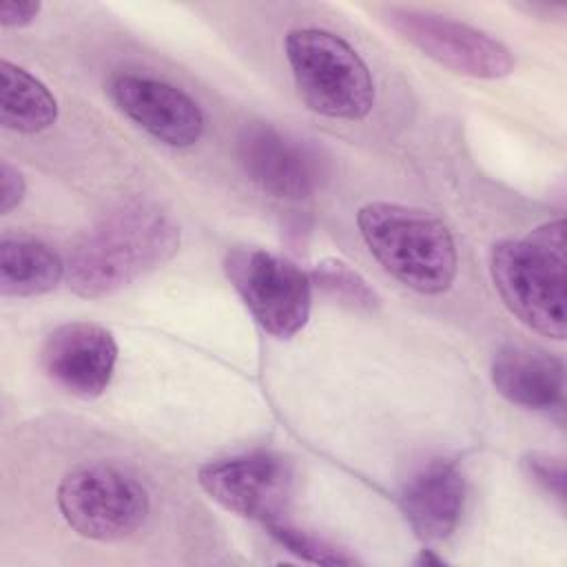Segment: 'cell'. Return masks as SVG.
Returning <instances> with one entry per match:
<instances>
[{"mask_svg": "<svg viewBox=\"0 0 567 567\" xmlns=\"http://www.w3.org/2000/svg\"><path fill=\"white\" fill-rule=\"evenodd\" d=\"M58 120L53 93L22 66L0 60V122L4 128L33 135Z\"/></svg>", "mask_w": 567, "mask_h": 567, "instance_id": "obj_15", "label": "cell"}, {"mask_svg": "<svg viewBox=\"0 0 567 567\" xmlns=\"http://www.w3.org/2000/svg\"><path fill=\"white\" fill-rule=\"evenodd\" d=\"M117 343L111 330L91 321H69L51 330L40 348L44 374L80 399L100 396L115 372Z\"/></svg>", "mask_w": 567, "mask_h": 567, "instance_id": "obj_11", "label": "cell"}, {"mask_svg": "<svg viewBox=\"0 0 567 567\" xmlns=\"http://www.w3.org/2000/svg\"><path fill=\"white\" fill-rule=\"evenodd\" d=\"M525 463L536 483H540L547 492L556 494V498H565V467L560 458H554L549 454H532Z\"/></svg>", "mask_w": 567, "mask_h": 567, "instance_id": "obj_18", "label": "cell"}, {"mask_svg": "<svg viewBox=\"0 0 567 567\" xmlns=\"http://www.w3.org/2000/svg\"><path fill=\"white\" fill-rule=\"evenodd\" d=\"M286 58L306 106L334 120H363L374 104V82L361 55L326 29H295Z\"/></svg>", "mask_w": 567, "mask_h": 567, "instance_id": "obj_4", "label": "cell"}, {"mask_svg": "<svg viewBox=\"0 0 567 567\" xmlns=\"http://www.w3.org/2000/svg\"><path fill=\"white\" fill-rule=\"evenodd\" d=\"M197 483L224 509L264 525L286 520L295 494L292 465L275 452L210 461L199 467Z\"/></svg>", "mask_w": 567, "mask_h": 567, "instance_id": "obj_8", "label": "cell"}, {"mask_svg": "<svg viewBox=\"0 0 567 567\" xmlns=\"http://www.w3.org/2000/svg\"><path fill=\"white\" fill-rule=\"evenodd\" d=\"M66 264L47 244L33 237H2L0 241V292L2 297H38L51 292Z\"/></svg>", "mask_w": 567, "mask_h": 567, "instance_id": "obj_14", "label": "cell"}, {"mask_svg": "<svg viewBox=\"0 0 567 567\" xmlns=\"http://www.w3.org/2000/svg\"><path fill=\"white\" fill-rule=\"evenodd\" d=\"M565 221L554 219L520 239L498 241L492 250L489 272L505 308L529 330L565 339Z\"/></svg>", "mask_w": 567, "mask_h": 567, "instance_id": "obj_2", "label": "cell"}, {"mask_svg": "<svg viewBox=\"0 0 567 567\" xmlns=\"http://www.w3.org/2000/svg\"><path fill=\"white\" fill-rule=\"evenodd\" d=\"M113 104L151 137L166 146L186 148L204 135L199 104L179 86L140 73H117L109 82Z\"/></svg>", "mask_w": 567, "mask_h": 567, "instance_id": "obj_10", "label": "cell"}, {"mask_svg": "<svg viewBox=\"0 0 567 567\" xmlns=\"http://www.w3.org/2000/svg\"><path fill=\"white\" fill-rule=\"evenodd\" d=\"M492 383L509 403L534 412H560L565 405V365L558 357L505 346L492 361Z\"/></svg>", "mask_w": 567, "mask_h": 567, "instance_id": "obj_13", "label": "cell"}, {"mask_svg": "<svg viewBox=\"0 0 567 567\" xmlns=\"http://www.w3.org/2000/svg\"><path fill=\"white\" fill-rule=\"evenodd\" d=\"M42 4L40 2H18V0H4L0 4V24L4 29H20L31 24L38 13H40Z\"/></svg>", "mask_w": 567, "mask_h": 567, "instance_id": "obj_20", "label": "cell"}, {"mask_svg": "<svg viewBox=\"0 0 567 567\" xmlns=\"http://www.w3.org/2000/svg\"><path fill=\"white\" fill-rule=\"evenodd\" d=\"M237 155L246 175L264 193L288 202L310 197L323 175L321 159L308 144L266 122H250L241 128Z\"/></svg>", "mask_w": 567, "mask_h": 567, "instance_id": "obj_9", "label": "cell"}, {"mask_svg": "<svg viewBox=\"0 0 567 567\" xmlns=\"http://www.w3.org/2000/svg\"><path fill=\"white\" fill-rule=\"evenodd\" d=\"M383 18L403 40L454 73L498 80L514 71L512 51L465 22L405 7H388Z\"/></svg>", "mask_w": 567, "mask_h": 567, "instance_id": "obj_7", "label": "cell"}, {"mask_svg": "<svg viewBox=\"0 0 567 567\" xmlns=\"http://www.w3.org/2000/svg\"><path fill=\"white\" fill-rule=\"evenodd\" d=\"M465 505V476L454 461L434 458L401 492V509L423 543H441L456 529Z\"/></svg>", "mask_w": 567, "mask_h": 567, "instance_id": "obj_12", "label": "cell"}, {"mask_svg": "<svg viewBox=\"0 0 567 567\" xmlns=\"http://www.w3.org/2000/svg\"><path fill=\"white\" fill-rule=\"evenodd\" d=\"M416 565H443V560L436 558V556H432L430 549H423L421 556L416 558Z\"/></svg>", "mask_w": 567, "mask_h": 567, "instance_id": "obj_21", "label": "cell"}, {"mask_svg": "<svg viewBox=\"0 0 567 567\" xmlns=\"http://www.w3.org/2000/svg\"><path fill=\"white\" fill-rule=\"evenodd\" d=\"M224 270L255 321L277 339H290L310 319L312 281L286 257L237 248L228 252Z\"/></svg>", "mask_w": 567, "mask_h": 567, "instance_id": "obj_6", "label": "cell"}, {"mask_svg": "<svg viewBox=\"0 0 567 567\" xmlns=\"http://www.w3.org/2000/svg\"><path fill=\"white\" fill-rule=\"evenodd\" d=\"M27 184L22 173L11 166L7 159L0 162V213L7 215L11 213L24 197Z\"/></svg>", "mask_w": 567, "mask_h": 567, "instance_id": "obj_19", "label": "cell"}, {"mask_svg": "<svg viewBox=\"0 0 567 567\" xmlns=\"http://www.w3.org/2000/svg\"><path fill=\"white\" fill-rule=\"evenodd\" d=\"M179 248V226L151 202L104 215L66 259V284L84 299H102L166 264Z\"/></svg>", "mask_w": 567, "mask_h": 567, "instance_id": "obj_1", "label": "cell"}, {"mask_svg": "<svg viewBox=\"0 0 567 567\" xmlns=\"http://www.w3.org/2000/svg\"><path fill=\"white\" fill-rule=\"evenodd\" d=\"M310 281L317 284L328 297L337 299L348 308L374 310L379 306V297L368 286V281L341 259L328 257L317 261Z\"/></svg>", "mask_w": 567, "mask_h": 567, "instance_id": "obj_16", "label": "cell"}, {"mask_svg": "<svg viewBox=\"0 0 567 567\" xmlns=\"http://www.w3.org/2000/svg\"><path fill=\"white\" fill-rule=\"evenodd\" d=\"M270 536L290 554H295L301 560L308 563H317V565H352L354 558L346 554V549H339L337 545H332L330 540L299 529L286 520L279 523H270L266 525Z\"/></svg>", "mask_w": 567, "mask_h": 567, "instance_id": "obj_17", "label": "cell"}, {"mask_svg": "<svg viewBox=\"0 0 567 567\" xmlns=\"http://www.w3.org/2000/svg\"><path fill=\"white\" fill-rule=\"evenodd\" d=\"M357 226L372 257L410 290L441 295L454 284L456 244L439 217L401 204L372 202L359 208Z\"/></svg>", "mask_w": 567, "mask_h": 567, "instance_id": "obj_3", "label": "cell"}, {"mask_svg": "<svg viewBox=\"0 0 567 567\" xmlns=\"http://www.w3.org/2000/svg\"><path fill=\"white\" fill-rule=\"evenodd\" d=\"M58 507L80 536L113 543L142 527L148 514V494L126 470L86 463L60 481Z\"/></svg>", "mask_w": 567, "mask_h": 567, "instance_id": "obj_5", "label": "cell"}]
</instances>
